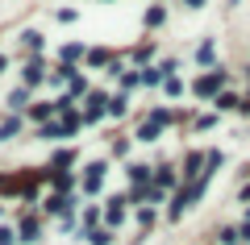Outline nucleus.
<instances>
[{
	"label": "nucleus",
	"instance_id": "1",
	"mask_svg": "<svg viewBox=\"0 0 250 245\" xmlns=\"http://www.w3.org/2000/svg\"><path fill=\"white\" fill-rule=\"evenodd\" d=\"M221 83H225V75H221V71H208V75L196 83V92H200V96H213V92L221 88Z\"/></svg>",
	"mask_w": 250,
	"mask_h": 245
},
{
	"label": "nucleus",
	"instance_id": "2",
	"mask_svg": "<svg viewBox=\"0 0 250 245\" xmlns=\"http://www.w3.org/2000/svg\"><path fill=\"white\" fill-rule=\"evenodd\" d=\"M17 133H21V121H4L0 125V141H13Z\"/></svg>",
	"mask_w": 250,
	"mask_h": 245
},
{
	"label": "nucleus",
	"instance_id": "3",
	"mask_svg": "<svg viewBox=\"0 0 250 245\" xmlns=\"http://www.w3.org/2000/svg\"><path fill=\"white\" fill-rule=\"evenodd\" d=\"M21 241H38V225H34V220L21 225Z\"/></svg>",
	"mask_w": 250,
	"mask_h": 245
},
{
	"label": "nucleus",
	"instance_id": "4",
	"mask_svg": "<svg viewBox=\"0 0 250 245\" xmlns=\"http://www.w3.org/2000/svg\"><path fill=\"white\" fill-rule=\"evenodd\" d=\"M25 100H29V92H25V88H17V92H13V96H9V108H21V104H25Z\"/></svg>",
	"mask_w": 250,
	"mask_h": 245
},
{
	"label": "nucleus",
	"instance_id": "5",
	"mask_svg": "<svg viewBox=\"0 0 250 245\" xmlns=\"http://www.w3.org/2000/svg\"><path fill=\"white\" fill-rule=\"evenodd\" d=\"M38 79H42V67H38V62H29V67H25V83H38Z\"/></svg>",
	"mask_w": 250,
	"mask_h": 245
},
{
	"label": "nucleus",
	"instance_id": "6",
	"mask_svg": "<svg viewBox=\"0 0 250 245\" xmlns=\"http://www.w3.org/2000/svg\"><path fill=\"white\" fill-rule=\"evenodd\" d=\"M217 108H238V96H229V92H225V96H217Z\"/></svg>",
	"mask_w": 250,
	"mask_h": 245
},
{
	"label": "nucleus",
	"instance_id": "7",
	"mask_svg": "<svg viewBox=\"0 0 250 245\" xmlns=\"http://www.w3.org/2000/svg\"><path fill=\"white\" fill-rule=\"evenodd\" d=\"M159 79H163V71H146V75H142V83H146V88H154Z\"/></svg>",
	"mask_w": 250,
	"mask_h": 245
},
{
	"label": "nucleus",
	"instance_id": "8",
	"mask_svg": "<svg viewBox=\"0 0 250 245\" xmlns=\"http://www.w3.org/2000/svg\"><path fill=\"white\" fill-rule=\"evenodd\" d=\"M0 245H13V233H9V228H0Z\"/></svg>",
	"mask_w": 250,
	"mask_h": 245
},
{
	"label": "nucleus",
	"instance_id": "9",
	"mask_svg": "<svg viewBox=\"0 0 250 245\" xmlns=\"http://www.w3.org/2000/svg\"><path fill=\"white\" fill-rule=\"evenodd\" d=\"M188 9H200V0H188Z\"/></svg>",
	"mask_w": 250,
	"mask_h": 245
},
{
	"label": "nucleus",
	"instance_id": "10",
	"mask_svg": "<svg viewBox=\"0 0 250 245\" xmlns=\"http://www.w3.org/2000/svg\"><path fill=\"white\" fill-rule=\"evenodd\" d=\"M242 108H246V113H250V100H246V104H242Z\"/></svg>",
	"mask_w": 250,
	"mask_h": 245
},
{
	"label": "nucleus",
	"instance_id": "11",
	"mask_svg": "<svg viewBox=\"0 0 250 245\" xmlns=\"http://www.w3.org/2000/svg\"><path fill=\"white\" fill-rule=\"evenodd\" d=\"M246 200H250V187H246Z\"/></svg>",
	"mask_w": 250,
	"mask_h": 245
}]
</instances>
